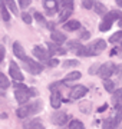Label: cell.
<instances>
[{
    "instance_id": "d590c367",
    "label": "cell",
    "mask_w": 122,
    "mask_h": 129,
    "mask_svg": "<svg viewBox=\"0 0 122 129\" xmlns=\"http://www.w3.org/2000/svg\"><path fill=\"white\" fill-rule=\"evenodd\" d=\"M5 53H6V49L2 46V45H0V62L5 59Z\"/></svg>"
},
{
    "instance_id": "8992f818",
    "label": "cell",
    "mask_w": 122,
    "mask_h": 129,
    "mask_svg": "<svg viewBox=\"0 0 122 129\" xmlns=\"http://www.w3.org/2000/svg\"><path fill=\"white\" fill-rule=\"evenodd\" d=\"M113 70H115V64L112 62H106V63H103L99 66L98 73L102 79H109L113 75Z\"/></svg>"
},
{
    "instance_id": "836d02e7",
    "label": "cell",
    "mask_w": 122,
    "mask_h": 129,
    "mask_svg": "<svg viewBox=\"0 0 122 129\" xmlns=\"http://www.w3.org/2000/svg\"><path fill=\"white\" fill-rule=\"evenodd\" d=\"M98 70H99V64H94V66H92V68L89 69V73H90V75H94V73H96Z\"/></svg>"
},
{
    "instance_id": "d6a6232c",
    "label": "cell",
    "mask_w": 122,
    "mask_h": 129,
    "mask_svg": "<svg viewBox=\"0 0 122 129\" xmlns=\"http://www.w3.org/2000/svg\"><path fill=\"white\" fill-rule=\"evenodd\" d=\"M47 64H49L50 68H55L56 64H59V62H57L56 59H47Z\"/></svg>"
},
{
    "instance_id": "484cf974",
    "label": "cell",
    "mask_w": 122,
    "mask_h": 129,
    "mask_svg": "<svg viewBox=\"0 0 122 129\" xmlns=\"http://www.w3.org/2000/svg\"><path fill=\"white\" fill-rule=\"evenodd\" d=\"M94 10L98 14H105V12H106V9H105V6H103L102 3H95V5H94Z\"/></svg>"
},
{
    "instance_id": "44dd1931",
    "label": "cell",
    "mask_w": 122,
    "mask_h": 129,
    "mask_svg": "<svg viewBox=\"0 0 122 129\" xmlns=\"http://www.w3.org/2000/svg\"><path fill=\"white\" fill-rule=\"evenodd\" d=\"M113 73H115V76H116V82L121 85L122 83V64H115Z\"/></svg>"
},
{
    "instance_id": "d4e9b609",
    "label": "cell",
    "mask_w": 122,
    "mask_h": 129,
    "mask_svg": "<svg viewBox=\"0 0 122 129\" xmlns=\"http://www.w3.org/2000/svg\"><path fill=\"white\" fill-rule=\"evenodd\" d=\"M9 10L12 12L13 14H17V7H16V3H14V0H5Z\"/></svg>"
},
{
    "instance_id": "f546056e",
    "label": "cell",
    "mask_w": 122,
    "mask_h": 129,
    "mask_svg": "<svg viewBox=\"0 0 122 129\" xmlns=\"http://www.w3.org/2000/svg\"><path fill=\"white\" fill-rule=\"evenodd\" d=\"M82 5L85 9H94V0H82Z\"/></svg>"
},
{
    "instance_id": "b9f144b4",
    "label": "cell",
    "mask_w": 122,
    "mask_h": 129,
    "mask_svg": "<svg viewBox=\"0 0 122 129\" xmlns=\"http://www.w3.org/2000/svg\"><path fill=\"white\" fill-rule=\"evenodd\" d=\"M119 26H121V27H122V19H121V20H119Z\"/></svg>"
},
{
    "instance_id": "9a60e30c",
    "label": "cell",
    "mask_w": 122,
    "mask_h": 129,
    "mask_svg": "<svg viewBox=\"0 0 122 129\" xmlns=\"http://www.w3.org/2000/svg\"><path fill=\"white\" fill-rule=\"evenodd\" d=\"M13 53H14L16 57H19V59H22V60L26 57V52H24L23 46L20 45L19 42H14L13 43Z\"/></svg>"
},
{
    "instance_id": "7c38bea8",
    "label": "cell",
    "mask_w": 122,
    "mask_h": 129,
    "mask_svg": "<svg viewBox=\"0 0 122 129\" xmlns=\"http://www.w3.org/2000/svg\"><path fill=\"white\" fill-rule=\"evenodd\" d=\"M90 49H92V52H94V55H99L101 52H103L105 49H106V43H105V40H102V39H98V40H95L92 45H89Z\"/></svg>"
},
{
    "instance_id": "ac0fdd59",
    "label": "cell",
    "mask_w": 122,
    "mask_h": 129,
    "mask_svg": "<svg viewBox=\"0 0 122 129\" xmlns=\"http://www.w3.org/2000/svg\"><path fill=\"white\" fill-rule=\"evenodd\" d=\"M0 13H2V17L5 22H9L10 20V13L7 10V6H6L5 0H0Z\"/></svg>"
},
{
    "instance_id": "8fae6325",
    "label": "cell",
    "mask_w": 122,
    "mask_h": 129,
    "mask_svg": "<svg viewBox=\"0 0 122 129\" xmlns=\"http://www.w3.org/2000/svg\"><path fill=\"white\" fill-rule=\"evenodd\" d=\"M52 122L55 125H59V126H62V125H65L66 122H68V116H66L65 112L62 111H57L53 113V116H52Z\"/></svg>"
},
{
    "instance_id": "e575fe53",
    "label": "cell",
    "mask_w": 122,
    "mask_h": 129,
    "mask_svg": "<svg viewBox=\"0 0 122 129\" xmlns=\"http://www.w3.org/2000/svg\"><path fill=\"white\" fill-rule=\"evenodd\" d=\"M19 3H20V7H27L30 5V0H19Z\"/></svg>"
},
{
    "instance_id": "9c48e42d",
    "label": "cell",
    "mask_w": 122,
    "mask_h": 129,
    "mask_svg": "<svg viewBox=\"0 0 122 129\" xmlns=\"http://www.w3.org/2000/svg\"><path fill=\"white\" fill-rule=\"evenodd\" d=\"M88 92V88H85L82 85H78V86H73L71 90V99L72 101H76V99H80V98L86 95Z\"/></svg>"
},
{
    "instance_id": "277c9868",
    "label": "cell",
    "mask_w": 122,
    "mask_h": 129,
    "mask_svg": "<svg viewBox=\"0 0 122 129\" xmlns=\"http://www.w3.org/2000/svg\"><path fill=\"white\" fill-rule=\"evenodd\" d=\"M38 92H36V89L33 88H23V89H16V92H14V96H16V101L19 102L20 105H23L26 102L30 99L32 96H36Z\"/></svg>"
},
{
    "instance_id": "4dcf8cb0",
    "label": "cell",
    "mask_w": 122,
    "mask_h": 129,
    "mask_svg": "<svg viewBox=\"0 0 122 129\" xmlns=\"http://www.w3.org/2000/svg\"><path fill=\"white\" fill-rule=\"evenodd\" d=\"M78 64H79V62H78V60H66L65 63H63V66H66V68H69V66H78Z\"/></svg>"
},
{
    "instance_id": "6da1fadb",
    "label": "cell",
    "mask_w": 122,
    "mask_h": 129,
    "mask_svg": "<svg viewBox=\"0 0 122 129\" xmlns=\"http://www.w3.org/2000/svg\"><path fill=\"white\" fill-rule=\"evenodd\" d=\"M42 111V102L40 101H35L32 103H23L17 109V116L19 118H27V116L36 115L38 112Z\"/></svg>"
},
{
    "instance_id": "4316f807",
    "label": "cell",
    "mask_w": 122,
    "mask_h": 129,
    "mask_svg": "<svg viewBox=\"0 0 122 129\" xmlns=\"http://www.w3.org/2000/svg\"><path fill=\"white\" fill-rule=\"evenodd\" d=\"M121 39H122V32L119 30V32L113 33L112 36L109 37V42H111V43H116V42H119Z\"/></svg>"
},
{
    "instance_id": "7402d4cb",
    "label": "cell",
    "mask_w": 122,
    "mask_h": 129,
    "mask_svg": "<svg viewBox=\"0 0 122 129\" xmlns=\"http://www.w3.org/2000/svg\"><path fill=\"white\" fill-rule=\"evenodd\" d=\"M69 129H85V126H83V123H82L80 120L73 119V120L69 122Z\"/></svg>"
},
{
    "instance_id": "e0dca14e",
    "label": "cell",
    "mask_w": 122,
    "mask_h": 129,
    "mask_svg": "<svg viewBox=\"0 0 122 129\" xmlns=\"http://www.w3.org/2000/svg\"><path fill=\"white\" fill-rule=\"evenodd\" d=\"M112 103L113 106H122V89H116L112 95Z\"/></svg>"
},
{
    "instance_id": "1f68e13d",
    "label": "cell",
    "mask_w": 122,
    "mask_h": 129,
    "mask_svg": "<svg viewBox=\"0 0 122 129\" xmlns=\"http://www.w3.org/2000/svg\"><path fill=\"white\" fill-rule=\"evenodd\" d=\"M22 19H23L24 23H27V24L32 23V17H30V16H29L27 13H23V14H22Z\"/></svg>"
},
{
    "instance_id": "7a4b0ae2",
    "label": "cell",
    "mask_w": 122,
    "mask_h": 129,
    "mask_svg": "<svg viewBox=\"0 0 122 129\" xmlns=\"http://www.w3.org/2000/svg\"><path fill=\"white\" fill-rule=\"evenodd\" d=\"M119 17H122V12H119V10L108 12V13L103 16V22L101 23V26H99V30H101V32H106V30H109L111 26H112V23Z\"/></svg>"
},
{
    "instance_id": "3957f363",
    "label": "cell",
    "mask_w": 122,
    "mask_h": 129,
    "mask_svg": "<svg viewBox=\"0 0 122 129\" xmlns=\"http://www.w3.org/2000/svg\"><path fill=\"white\" fill-rule=\"evenodd\" d=\"M121 120H122V106H116L115 108V115L105 120L102 128L103 129H116L118 125L121 123Z\"/></svg>"
},
{
    "instance_id": "ab89813d",
    "label": "cell",
    "mask_w": 122,
    "mask_h": 129,
    "mask_svg": "<svg viewBox=\"0 0 122 129\" xmlns=\"http://www.w3.org/2000/svg\"><path fill=\"white\" fill-rule=\"evenodd\" d=\"M118 53H119V49L115 47V49H112V52H111V56H115V55H118Z\"/></svg>"
},
{
    "instance_id": "74e56055",
    "label": "cell",
    "mask_w": 122,
    "mask_h": 129,
    "mask_svg": "<svg viewBox=\"0 0 122 129\" xmlns=\"http://www.w3.org/2000/svg\"><path fill=\"white\" fill-rule=\"evenodd\" d=\"M80 37L82 39H89V32H82L80 33Z\"/></svg>"
},
{
    "instance_id": "f1b7e54d",
    "label": "cell",
    "mask_w": 122,
    "mask_h": 129,
    "mask_svg": "<svg viewBox=\"0 0 122 129\" xmlns=\"http://www.w3.org/2000/svg\"><path fill=\"white\" fill-rule=\"evenodd\" d=\"M79 78H80L79 72H72V73H69L66 76V82H69V80H78Z\"/></svg>"
},
{
    "instance_id": "60d3db41",
    "label": "cell",
    "mask_w": 122,
    "mask_h": 129,
    "mask_svg": "<svg viewBox=\"0 0 122 129\" xmlns=\"http://www.w3.org/2000/svg\"><path fill=\"white\" fill-rule=\"evenodd\" d=\"M106 108H108V105L105 103V105H103V106H101V108H99V109H98V112H103V111H106Z\"/></svg>"
},
{
    "instance_id": "603a6c76",
    "label": "cell",
    "mask_w": 122,
    "mask_h": 129,
    "mask_svg": "<svg viewBox=\"0 0 122 129\" xmlns=\"http://www.w3.org/2000/svg\"><path fill=\"white\" fill-rule=\"evenodd\" d=\"M103 86H105V89H106L108 92H113L115 83H113L112 80H109V79H103Z\"/></svg>"
},
{
    "instance_id": "cb8c5ba5",
    "label": "cell",
    "mask_w": 122,
    "mask_h": 129,
    "mask_svg": "<svg viewBox=\"0 0 122 129\" xmlns=\"http://www.w3.org/2000/svg\"><path fill=\"white\" fill-rule=\"evenodd\" d=\"M0 88L2 89H7L9 88V79L6 78L2 72H0Z\"/></svg>"
},
{
    "instance_id": "52a82bcc",
    "label": "cell",
    "mask_w": 122,
    "mask_h": 129,
    "mask_svg": "<svg viewBox=\"0 0 122 129\" xmlns=\"http://www.w3.org/2000/svg\"><path fill=\"white\" fill-rule=\"evenodd\" d=\"M57 12H59V22H65L71 17L73 12V5H59L57 3Z\"/></svg>"
},
{
    "instance_id": "4fadbf2b",
    "label": "cell",
    "mask_w": 122,
    "mask_h": 129,
    "mask_svg": "<svg viewBox=\"0 0 122 129\" xmlns=\"http://www.w3.org/2000/svg\"><path fill=\"white\" fill-rule=\"evenodd\" d=\"M33 55L36 56L38 59H40V60H47L49 59V53H47V50H45L42 46H35L33 47Z\"/></svg>"
},
{
    "instance_id": "83f0119b",
    "label": "cell",
    "mask_w": 122,
    "mask_h": 129,
    "mask_svg": "<svg viewBox=\"0 0 122 129\" xmlns=\"http://www.w3.org/2000/svg\"><path fill=\"white\" fill-rule=\"evenodd\" d=\"M68 47L69 49H72V50H79L80 47H82V45H80L79 42H76V40H72V42H69V45H68Z\"/></svg>"
},
{
    "instance_id": "ba28073f",
    "label": "cell",
    "mask_w": 122,
    "mask_h": 129,
    "mask_svg": "<svg viewBox=\"0 0 122 129\" xmlns=\"http://www.w3.org/2000/svg\"><path fill=\"white\" fill-rule=\"evenodd\" d=\"M9 73H10V76H12V79H13V80H16V82H22V80H23V75H22V72H20L17 63H14V62H12V63H10Z\"/></svg>"
},
{
    "instance_id": "5bb4252c",
    "label": "cell",
    "mask_w": 122,
    "mask_h": 129,
    "mask_svg": "<svg viewBox=\"0 0 122 129\" xmlns=\"http://www.w3.org/2000/svg\"><path fill=\"white\" fill-rule=\"evenodd\" d=\"M50 37H52V40L55 42L56 45H62V43H65L66 42V35L65 33H62V32H59V30H53L52 35H50Z\"/></svg>"
},
{
    "instance_id": "2e32d148",
    "label": "cell",
    "mask_w": 122,
    "mask_h": 129,
    "mask_svg": "<svg viewBox=\"0 0 122 129\" xmlns=\"http://www.w3.org/2000/svg\"><path fill=\"white\" fill-rule=\"evenodd\" d=\"M60 93L57 92V90H52V98H50V103H52V108H55V109H59L60 108Z\"/></svg>"
},
{
    "instance_id": "f35d334b",
    "label": "cell",
    "mask_w": 122,
    "mask_h": 129,
    "mask_svg": "<svg viewBox=\"0 0 122 129\" xmlns=\"http://www.w3.org/2000/svg\"><path fill=\"white\" fill-rule=\"evenodd\" d=\"M16 89H23V88H26V85H22V83H14L13 85Z\"/></svg>"
},
{
    "instance_id": "ffe728a7",
    "label": "cell",
    "mask_w": 122,
    "mask_h": 129,
    "mask_svg": "<svg viewBox=\"0 0 122 129\" xmlns=\"http://www.w3.org/2000/svg\"><path fill=\"white\" fill-rule=\"evenodd\" d=\"M65 30H79L80 29V23L78 22V20H71V22H68V23H65Z\"/></svg>"
},
{
    "instance_id": "d6986e66",
    "label": "cell",
    "mask_w": 122,
    "mask_h": 129,
    "mask_svg": "<svg viewBox=\"0 0 122 129\" xmlns=\"http://www.w3.org/2000/svg\"><path fill=\"white\" fill-rule=\"evenodd\" d=\"M24 126H26V129H45V126H43L40 119H33L30 122H27Z\"/></svg>"
},
{
    "instance_id": "30bf717a",
    "label": "cell",
    "mask_w": 122,
    "mask_h": 129,
    "mask_svg": "<svg viewBox=\"0 0 122 129\" xmlns=\"http://www.w3.org/2000/svg\"><path fill=\"white\" fill-rule=\"evenodd\" d=\"M43 6L47 16H53L57 12V2L56 0H43Z\"/></svg>"
},
{
    "instance_id": "8d00e7d4",
    "label": "cell",
    "mask_w": 122,
    "mask_h": 129,
    "mask_svg": "<svg viewBox=\"0 0 122 129\" xmlns=\"http://www.w3.org/2000/svg\"><path fill=\"white\" fill-rule=\"evenodd\" d=\"M35 19H36L38 22H40V23H43V22H45V19H43V16L40 13H35Z\"/></svg>"
},
{
    "instance_id": "5b68a950",
    "label": "cell",
    "mask_w": 122,
    "mask_h": 129,
    "mask_svg": "<svg viewBox=\"0 0 122 129\" xmlns=\"http://www.w3.org/2000/svg\"><path fill=\"white\" fill-rule=\"evenodd\" d=\"M23 66H24V69L27 70V72H30L32 75H38V73H40L43 70V66L39 62H36V60H33V59H30V57H24L23 59Z\"/></svg>"
}]
</instances>
